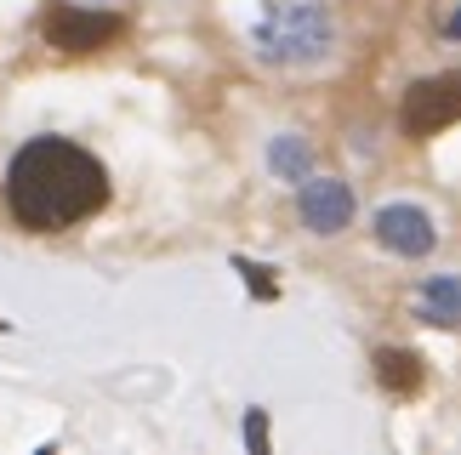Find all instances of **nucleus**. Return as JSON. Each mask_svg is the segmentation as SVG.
<instances>
[{"mask_svg": "<svg viewBox=\"0 0 461 455\" xmlns=\"http://www.w3.org/2000/svg\"><path fill=\"white\" fill-rule=\"evenodd\" d=\"M80 6H120V0H80Z\"/></svg>", "mask_w": 461, "mask_h": 455, "instance_id": "f8f14e48", "label": "nucleus"}, {"mask_svg": "<svg viewBox=\"0 0 461 455\" xmlns=\"http://www.w3.org/2000/svg\"><path fill=\"white\" fill-rule=\"evenodd\" d=\"M399 120H404V131H411V137H433V131L456 126V120H461V68L416 80L411 92H404Z\"/></svg>", "mask_w": 461, "mask_h": 455, "instance_id": "20e7f679", "label": "nucleus"}, {"mask_svg": "<svg viewBox=\"0 0 461 455\" xmlns=\"http://www.w3.org/2000/svg\"><path fill=\"white\" fill-rule=\"evenodd\" d=\"M41 34H46V46H58V51H103L126 34V17L114 6H80L75 0V6H51L41 17Z\"/></svg>", "mask_w": 461, "mask_h": 455, "instance_id": "7ed1b4c3", "label": "nucleus"}, {"mask_svg": "<svg viewBox=\"0 0 461 455\" xmlns=\"http://www.w3.org/2000/svg\"><path fill=\"white\" fill-rule=\"evenodd\" d=\"M416 313H421L428 325H461V279H456V273L428 279V285H421V296H416Z\"/></svg>", "mask_w": 461, "mask_h": 455, "instance_id": "0eeeda50", "label": "nucleus"}, {"mask_svg": "<svg viewBox=\"0 0 461 455\" xmlns=\"http://www.w3.org/2000/svg\"><path fill=\"white\" fill-rule=\"evenodd\" d=\"M376 381L387 393H416L421 388V359L404 353V347H382L376 353Z\"/></svg>", "mask_w": 461, "mask_h": 455, "instance_id": "6e6552de", "label": "nucleus"}, {"mask_svg": "<svg viewBox=\"0 0 461 455\" xmlns=\"http://www.w3.org/2000/svg\"><path fill=\"white\" fill-rule=\"evenodd\" d=\"M245 439L262 450V444H268V422H262V415H251V422H245Z\"/></svg>", "mask_w": 461, "mask_h": 455, "instance_id": "9d476101", "label": "nucleus"}, {"mask_svg": "<svg viewBox=\"0 0 461 455\" xmlns=\"http://www.w3.org/2000/svg\"><path fill=\"white\" fill-rule=\"evenodd\" d=\"M308 160H313L308 143H303V137H291V131L268 143V165H274V177H285V183H303L308 177Z\"/></svg>", "mask_w": 461, "mask_h": 455, "instance_id": "1a4fd4ad", "label": "nucleus"}, {"mask_svg": "<svg viewBox=\"0 0 461 455\" xmlns=\"http://www.w3.org/2000/svg\"><path fill=\"white\" fill-rule=\"evenodd\" d=\"M296 211H303V222L313 228V234H342V228L353 222V188L336 183V177H303V194H296Z\"/></svg>", "mask_w": 461, "mask_h": 455, "instance_id": "423d86ee", "label": "nucleus"}, {"mask_svg": "<svg viewBox=\"0 0 461 455\" xmlns=\"http://www.w3.org/2000/svg\"><path fill=\"white\" fill-rule=\"evenodd\" d=\"M330 51V12L319 0H268V17L257 23V58L279 68L319 63Z\"/></svg>", "mask_w": 461, "mask_h": 455, "instance_id": "f03ea898", "label": "nucleus"}, {"mask_svg": "<svg viewBox=\"0 0 461 455\" xmlns=\"http://www.w3.org/2000/svg\"><path fill=\"white\" fill-rule=\"evenodd\" d=\"M445 34H450V40H461V6L450 12V23H445Z\"/></svg>", "mask_w": 461, "mask_h": 455, "instance_id": "9b49d317", "label": "nucleus"}, {"mask_svg": "<svg viewBox=\"0 0 461 455\" xmlns=\"http://www.w3.org/2000/svg\"><path fill=\"white\" fill-rule=\"evenodd\" d=\"M6 205H12L17 228L63 234V228L97 217L109 205V171L80 143L34 137L29 148H17V160L6 171Z\"/></svg>", "mask_w": 461, "mask_h": 455, "instance_id": "f257e3e1", "label": "nucleus"}, {"mask_svg": "<svg viewBox=\"0 0 461 455\" xmlns=\"http://www.w3.org/2000/svg\"><path fill=\"white\" fill-rule=\"evenodd\" d=\"M376 239L387 245L393 256H428L438 245V228L421 205H382L376 211Z\"/></svg>", "mask_w": 461, "mask_h": 455, "instance_id": "39448f33", "label": "nucleus"}]
</instances>
